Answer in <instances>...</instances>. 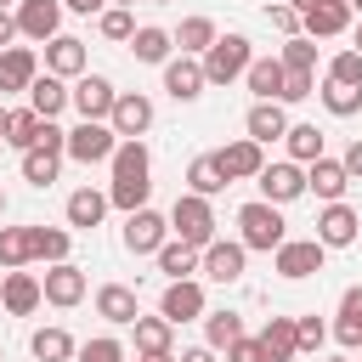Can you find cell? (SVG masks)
Here are the masks:
<instances>
[{
    "mask_svg": "<svg viewBox=\"0 0 362 362\" xmlns=\"http://www.w3.org/2000/svg\"><path fill=\"white\" fill-rule=\"evenodd\" d=\"M45 74H57V79H79V74H90V68H85V40L57 34V40L45 45Z\"/></svg>",
    "mask_w": 362,
    "mask_h": 362,
    "instance_id": "cell-17",
    "label": "cell"
},
{
    "mask_svg": "<svg viewBox=\"0 0 362 362\" xmlns=\"http://www.w3.org/2000/svg\"><path fill=\"white\" fill-rule=\"evenodd\" d=\"M158 317L164 322H192V317H204V283H192V277H181V283H170L164 288V300H158Z\"/></svg>",
    "mask_w": 362,
    "mask_h": 362,
    "instance_id": "cell-11",
    "label": "cell"
},
{
    "mask_svg": "<svg viewBox=\"0 0 362 362\" xmlns=\"http://www.w3.org/2000/svg\"><path fill=\"white\" fill-rule=\"evenodd\" d=\"M0 215H6V192H0Z\"/></svg>",
    "mask_w": 362,
    "mask_h": 362,
    "instance_id": "cell-59",
    "label": "cell"
},
{
    "mask_svg": "<svg viewBox=\"0 0 362 362\" xmlns=\"http://www.w3.org/2000/svg\"><path fill=\"white\" fill-rule=\"evenodd\" d=\"M339 164H345V175H351V181L362 175V136H356V141L345 147V158H339Z\"/></svg>",
    "mask_w": 362,
    "mask_h": 362,
    "instance_id": "cell-51",
    "label": "cell"
},
{
    "mask_svg": "<svg viewBox=\"0 0 362 362\" xmlns=\"http://www.w3.org/2000/svg\"><path fill=\"white\" fill-rule=\"evenodd\" d=\"M288 74H311L317 68V40H305V34H294V40H283V57H277Z\"/></svg>",
    "mask_w": 362,
    "mask_h": 362,
    "instance_id": "cell-40",
    "label": "cell"
},
{
    "mask_svg": "<svg viewBox=\"0 0 362 362\" xmlns=\"http://www.w3.org/2000/svg\"><path fill=\"white\" fill-rule=\"evenodd\" d=\"M260 345H266V362H294V356H300L294 317H272V322L260 328Z\"/></svg>",
    "mask_w": 362,
    "mask_h": 362,
    "instance_id": "cell-27",
    "label": "cell"
},
{
    "mask_svg": "<svg viewBox=\"0 0 362 362\" xmlns=\"http://www.w3.org/2000/svg\"><path fill=\"white\" fill-rule=\"evenodd\" d=\"M153 158H147V147L141 141H119V153H113V187H107V204H119L124 215H136V209H147V192H153Z\"/></svg>",
    "mask_w": 362,
    "mask_h": 362,
    "instance_id": "cell-1",
    "label": "cell"
},
{
    "mask_svg": "<svg viewBox=\"0 0 362 362\" xmlns=\"http://www.w3.org/2000/svg\"><path fill=\"white\" fill-rule=\"evenodd\" d=\"M170 34L164 28H136V40H130V51H136V62H170Z\"/></svg>",
    "mask_w": 362,
    "mask_h": 362,
    "instance_id": "cell-39",
    "label": "cell"
},
{
    "mask_svg": "<svg viewBox=\"0 0 362 362\" xmlns=\"http://www.w3.org/2000/svg\"><path fill=\"white\" fill-rule=\"evenodd\" d=\"M11 40H17V17H11V11H0V45H11Z\"/></svg>",
    "mask_w": 362,
    "mask_h": 362,
    "instance_id": "cell-52",
    "label": "cell"
},
{
    "mask_svg": "<svg viewBox=\"0 0 362 362\" xmlns=\"http://www.w3.org/2000/svg\"><path fill=\"white\" fill-rule=\"evenodd\" d=\"M113 102H119L113 79H102V74H79V79H74V107H79V119L107 124V119H113Z\"/></svg>",
    "mask_w": 362,
    "mask_h": 362,
    "instance_id": "cell-6",
    "label": "cell"
},
{
    "mask_svg": "<svg viewBox=\"0 0 362 362\" xmlns=\"http://www.w3.org/2000/svg\"><path fill=\"white\" fill-rule=\"evenodd\" d=\"M351 51H362V28H356V45H351Z\"/></svg>",
    "mask_w": 362,
    "mask_h": 362,
    "instance_id": "cell-58",
    "label": "cell"
},
{
    "mask_svg": "<svg viewBox=\"0 0 362 362\" xmlns=\"http://www.w3.org/2000/svg\"><path fill=\"white\" fill-rule=\"evenodd\" d=\"M68 102H74V90H68V85H62L57 74H40V79L28 85V107H34L40 119H57V113H62Z\"/></svg>",
    "mask_w": 362,
    "mask_h": 362,
    "instance_id": "cell-26",
    "label": "cell"
},
{
    "mask_svg": "<svg viewBox=\"0 0 362 362\" xmlns=\"http://www.w3.org/2000/svg\"><path fill=\"white\" fill-rule=\"evenodd\" d=\"M243 79H249V90H255V102H283V85H288V68H283L277 57H255Z\"/></svg>",
    "mask_w": 362,
    "mask_h": 362,
    "instance_id": "cell-20",
    "label": "cell"
},
{
    "mask_svg": "<svg viewBox=\"0 0 362 362\" xmlns=\"http://www.w3.org/2000/svg\"><path fill=\"white\" fill-rule=\"evenodd\" d=\"M34 79H40L34 51H28V45H6V51H0V90H28Z\"/></svg>",
    "mask_w": 362,
    "mask_h": 362,
    "instance_id": "cell-24",
    "label": "cell"
},
{
    "mask_svg": "<svg viewBox=\"0 0 362 362\" xmlns=\"http://www.w3.org/2000/svg\"><path fill=\"white\" fill-rule=\"evenodd\" d=\"M57 23H62V0H23L17 6V34L51 45L57 40Z\"/></svg>",
    "mask_w": 362,
    "mask_h": 362,
    "instance_id": "cell-12",
    "label": "cell"
},
{
    "mask_svg": "<svg viewBox=\"0 0 362 362\" xmlns=\"http://www.w3.org/2000/svg\"><path fill=\"white\" fill-rule=\"evenodd\" d=\"M34 260V226H0V266L23 272Z\"/></svg>",
    "mask_w": 362,
    "mask_h": 362,
    "instance_id": "cell-28",
    "label": "cell"
},
{
    "mask_svg": "<svg viewBox=\"0 0 362 362\" xmlns=\"http://www.w3.org/2000/svg\"><path fill=\"white\" fill-rule=\"evenodd\" d=\"M283 141H288V158H294V164H317V158H322V130H317V124H288Z\"/></svg>",
    "mask_w": 362,
    "mask_h": 362,
    "instance_id": "cell-36",
    "label": "cell"
},
{
    "mask_svg": "<svg viewBox=\"0 0 362 362\" xmlns=\"http://www.w3.org/2000/svg\"><path fill=\"white\" fill-rule=\"evenodd\" d=\"M328 79H334V85H356V90H362V51H339V57L328 62Z\"/></svg>",
    "mask_w": 362,
    "mask_h": 362,
    "instance_id": "cell-45",
    "label": "cell"
},
{
    "mask_svg": "<svg viewBox=\"0 0 362 362\" xmlns=\"http://www.w3.org/2000/svg\"><path fill=\"white\" fill-rule=\"evenodd\" d=\"M130 328H136V351H141V356H170L175 322H164V317H136Z\"/></svg>",
    "mask_w": 362,
    "mask_h": 362,
    "instance_id": "cell-31",
    "label": "cell"
},
{
    "mask_svg": "<svg viewBox=\"0 0 362 362\" xmlns=\"http://www.w3.org/2000/svg\"><path fill=\"white\" fill-rule=\"evenodd\" d=\"M317 90V74H288V85H283V102H305Z\"/></svg>",
    "mask_w": 362,
    "mask_h": 362,
    "instance_id": "cell-49",
    "label": "cell"
},
{
    "mask_svg": "<svg viewBox=\"0 0 362 362\" xmlns=\"http://www.w3.org/2000/svg\"><path fill=\"white\" fill-rule=\"evenodd\" d=\"M113 153H119V130L113 124H96V119H79L74 130H68V158H79V164H113Z\"/></svg>",
    "mask_w": 362,
    "mask_h": 362,
    "instance_id": "cell-5",
    "label": "cell"
},
{
    "mask_svg": "<svg viewBox=\"0 0 362 362\" xmlns=\"http://www.w3.org/2000/svg\"><path fill=\"white\" fill-rule=\"evenodd\" d=\"M102 215H107V192H96V187L68 192V226H96Z\"/></svg>",
    "mask_w": 362,
    "mask_h": 362,
    "instance_id": "cell-33",
    "label": "cell"
},
{
    "mask_svg": "<svg viewBox=\"0 0 362 362\" xmlns=\"http://www.w3.org/2000/svg\"><path fill=\"white\" fill-rule=\"evenodd\" d=\"M345 187H351V175H345L339 158H317V164H305V192H317L322 204H339Z\"/></svg>",
    "mask_w": 362,
    "mask_h": 362,
    "instance_id": "cell-19",
    "label": "cell"
},
{
    "mask_svg": "<svg viewBox=\"0 0 362 362\" xmlns=\"http://www.w3.org/2000/svg\"><path fill=\"white\" fill-rule=\"evenodd\" d=\"M164 232H170V221H164L158 209H136V215H124V249H130V255H158V249L170 243Z\"/></svg>",
    "mask_w": 362,
    "mask_h": 362,
    "instance_id": "cell-7",
    "label": "cell"
},
{
    "mask_svg": "<svg viewBox=\"0 0 362 362\" xmlns=\"http://www.w3.org/2000/svg\"><path fill=\"white\" fill-rule=\"evenodd\" d=\"M113 130H119V141H141V130L153 124V102L141 96V90H119V102H113V119H107Z\"/></svg>",
    "mask_w": 362,
    "mask_h": 362,
    "instance_id": "cell-10",
    "label": "cell"
},
{
    "mask_svg": "<svg viewBox=\"0 0 362 362\" xmlns=\"http://www.w3.org/2000/svg\"><path fill=\"white\" fill-rule=\"evenodd\" d=\"M96 28H102V40H136V17H130V6H107V11L96 17Z\"/></svg>",
    "mask_w": 362,
    "mask_h": 362,
    "instance_id": "cell-44",
    "label": "cell"
},
{
    "mask_svg": "<svg viewBox=\"0 0 362 362\" xmlns=\"http://www.w3.org/2000/svg\"><path fill=\"white\" fill-rule=\"evenodd\" d=\"M204 334H209V351H226V345L243 339V317L238 311H209L204 317Z\"/></svg>",
    "mask_w": 362,
    "mask_h": 362,
    "instance_id": "cell-37",
    "label": "cell"
},
{
    "mask_svg": "<svg viewBox=\"0 0 362 362\" xmlns=\"http://www.w3.org/2000/svg\"><path fill=\"white\" fill-rule=\"evenodd\" d=\"M215 164H221V175H226V181H249V175H260V170H266L260 141H249V136H243V141H232V147H221V153H215Z\"/></svg>",
    "mask_w": 362,
    "mask_h": 362,
    "instance_id": "cell-18",
    "label": "cell"
},
{
    "mask_svg": "<svg viewBox=\"0 0 362 362\" xmlns=\"http://www.w3.org/2000/svg\"><path fill=\"white\" fill-rule=\"evenodd\" d=\"M153 6H164V0H153Z\"/></svg>",
    "mask_w": 362,
    "mask_h": 362,
    "instance_id": "cell-63",
    "label": "cell"
},
{
    "mask_svg": "<svg viewBox=\"0 0 362 362\" xmlns=\"http://www.w3.org/2000/svg\"><path fill=\"white\" fill-rule=\"evenodd\" d=\"M322 255H328V249H322L317 238H288V243L272 255V266L300 283V277H317V272H322Z\"/></svg>",
    "mask_w": 362,
    "mask_h": 362,
    "instance_id": "cell-8",
    "label": "cell"
},
{
    "mask_svg": "<svg viewBox=\"0 0 362 362\" xmlns=\"http://www.w3.org/2000/svg\"><path fill=\"white\" fill-rule=\"evenodd\" d=\"M294 334H300V351H317L328 339V322L322 317H294Z\"/></svg>",
    "mask_w": 362,
    "mask_h": 362,
    "instance_id": "cell-48",
    "label": "cell"
},
{
    "mask_svg": "<svg viewBox=\"0 0 362 362\" xmlns=\"http://www.w3.org/2000/svg\"><path fill=\"white\" fill-rule=\"evenodd\" d=\"M351 11H362V0H351Z\"/></svg>",
    "mask_w": 362,
    "mask_h": 362,
    "instance_id": "cell-61",
    "label": "cell"
},
{
    "mask_svg": "<svg viewBox=\"0 0 362 362\" xmlns=\"http://www.w3.org/2000/svg\"><path fill=\"white\" fill-rule=\"evenodd\" d=\"M34 260L62 266V260H68V232H62V226H34Z\"/></svg>",
    "mask_w": 362,
    "mask_h": 362,
    "instance_id": "cell-41",
    "label": "cell"
},
{
    "mask_svg": "<svg viewBox=\"0 0 362 362\" xmlns=\"http://www.w3.org/2000/svg\"><path fill=\"white\" fill-rule=\"evenodd\" d=\"M187 187H192L198 198H215V192H226L232 181L221 175V164H215V153H198V158L187 164Z\"/></svg>",
    "mask_w": 362,
    "mask_h": 362,
    "instance_id": "cell-29",
    "label": "cell"
},
{
    "mask_svg": "<svg viewBox=\"0 0 362 362\" xmlns=\"http://www.w3.org/2000/svg\"><path fill=\"white\" fill-rule=\"evenodd\" d=\"M57 170H62L57 153H45V147H28V153H23V181H28V187H51Z\"/></svg>",
    "mask_w": 362,
    "mask_h": 362,
    "instance_id": "cell-38",
    "label": "cell"
},
{
    "mask_svg": "<svg viewBox=\"0 0 362 362\" xmlns=\"http://www.w3.org/2000/svg\"><path fill=\"white\" fill-rule=\"evenodd\" d=\"M96 317H107V322H136L141 317V305H136V288H124V283H102L96 288Z\"/></svg>",
    "mask_w": 362,
    "mask_h": 362,
    "instance_id": "cell-25",
    "label": "cell"
},
{
    "mask_svg": "<svg viewBox=\"0 0 362 362\" xmlns=\"http://www.w3.org/2000/svg\"><path fill=\"white\" fill-rule=\"evenodd\" d=\"M334 339H339V345H362V283L339 294V322H334Z\"/></svg>",
    "mask_w": 362,
    "mask_h": 362,
    "instance_id": "cell-32",
    "label": "cell"
},
{
    "mask_svg": "<svg viewBox=\"0 0 362 362\" xmlns=\"http://www.w3.org/2000/svg\"><path fill=\"white\" fill-rule=\"evenodd\" d=\"M266 23H272L277 34H288V40H294V34L305 28V17H300V11L288 6V0H283V6H266Z\"/></svg>",
    "mask_w": 362,
    "mask_h": 362,
    "instance_id": "cell-47",
    "label": "cell"
},
{
    "mask_svg": "<svg viewBox=\"0 0 362 362\" xmlns=\"http://www.w3.org/2000/svg\"><path fill=\"white\" fill-rule=\"evenodd\" d=\"M40 283H45V300H51V305H79V300H85V272H79L74 260L51 266Z\"/></svg>",
    "mask_w": 362,
    "mask_h": 362,
    "instance_id": "cell-23",
    "label": "cell"
},
{
    "mask_svg": "<svg viewBox=\"0 0 362 362\" xmlns=\"http://www.w3.org/2000/svg\"><path fill=\"white\" fill-rule=\"evenodd\" d=\"M255 181H260V198H266V204H294V198L305 192V170H300L294 158H283V164H266Z\"/></svg>",
    "mask_w": 362,
    "mask_h": 362,
    "instance_id": "cell-9",
    "label": "cell"
},
{
    "mask_svg": "<svg viewBox=\"0 0 362 362\" xmlns=\"http://www.w3.org/2000/svg\"><path fill=\"white\" fill-rule=\"evenodd\" d=\"M181 362H215V351L209 345H192V351H181Z\"/></svg>",
    "mask_w": 362,
    "mask_h": 362,
    "instance_id": "cell-54",
    "label": "cell"
},
{
    "mask_svg": "<svg viewBox=\"0 0 362 362\" xmlns=\"http://www.w3.org/2000/svg\"><path fill=\"white\" fill-rule=\"evenodd\" d=\"M249 62H255L249 40H243V34H221V40L204 51V79H209V85H232V79L249 74Z\"/></svg>",
    "mask_w": 362,
    "mask_h": 362,
    "instance_id": "cell-3",
    "label": "cell"
},
{
    "mask_svg": "<svg viewBox=\"0 0 362 362\" xmlns=\"http://www.w3.org/2000/svg\"><path fill=\"white\" fill-rule=\"evenodd\" d=\"M68 11H79V17H90V11H102V0H62Z\"/></svg>",
    "mask_w": 362,
    "mask_h": 362,
    "instance_id": "cell-53",
    "label": "cell"
},
{
    "mask_svg": "<svg viewBox=\"0 0 362 362\" xmlns=\"http://www.w3.org/2000/svg\"><path fill=\"white\" fill-rule=\"evenodd\" d=\"M34 136H40V113H34V107H17V113L6 119V141L28 153V147H34Z\"/></svg>",
    "mask_w": 362,
    "mask_h": 362,
    "instance_id": "cell-43",
    "label": "cell"
},
{
    "mask_svg": "<svg viewBox=\"0 0 362 362\" xmlns=\"http://www.w3.org/2000/svg\"><path fill=\"white\" fill-rule=\"evenodd\" d=\"M28 351H34L40 362H68V356H74V334H68V328H34Z\"/></svg>",
    "mask_w": 362,
    "mask_h": 362,
    "instance_id": "cell-34",
    "label": "cell"
},
{
    "mask_svg": "<svg viewBox=\"0 0 362 362\" xmlns=\"http://www.w3.org/2000/svg\"><path fill=\"white\" fill-rule=\"evenodd\" d=\"M243 130H249V141H283L288 136V113H283V102H255L249 107V119H243Z\"/></svg>",
    "mask_w": 362,
    "mask_h": 362,
    "instance_id": "cell-21",
    "label": "cell"
},
{
    "mask_svg": "<svg viewBox=\"0 0 362 362\" xmlns=\"http://www.w3.org/2000/svg\"><path fill=\"white\" fill-rule=\"evenodd\" d=\"M351 17H356L351 0H317V6L305 11V28H300V34H305V40H334V34L351 28Z\"/></svg>",
    "mask_w": 362,
    "mask_h": 362,
    "instance_id": "cell-14",
    "label": "cell"
},
{
    "mask_svg": "<svg viewBox=\"0 0 362 362\" xmlns=\"http://www.w3.org/2000/svg\"><path fill=\"white\" fill-rule=\"evenodd\" d=\"M79 362H124V345H119L113 334H102V339H85V345H79Z\"/></svg>",
    "mask_w": 362,
    "mask_h": 362,
    "instance_id": "cell-46",
    "label": "cell"
},
{
    "mask_svg": "<svg viewBox=\"0 0 362 362\" xmlns=\"http://www.w3.org/2000/svg\"><path fill=\"white\" fill-rule=\"evenodd\" d=\"M119 6H136V0H119Z\"/></svg>",
    "mask_w": 362,
    "mask_h": 362,
    "instance_id": "cell-62",
    "label": "cell"
},
{
    "mask_svg": "<svg viewBox=\"0 0 362 362\" xmlns=\"http://www.w3.org/2000/svg\"><path fill=\"white\" fill-rule=\"evenodd\" d=\"M0 11H6V0H0Z\"/></svg>",
    "mask_w": 362,
    "mask_h": 362,
    "instance_id": "cell-64",
    "label": "cell"
},
{
    "mask_svg": "<svg viewBox=\"0 0 362 362\" xmlns=\"http://www.w3.org/2000/svg\"><path fill=\"white\" fill-rule=\"evenodd\" d=\"M238 226H243V249H266V255H277L283 243H288V226H283V215H277V204H266V198H255V204H243L238 209Z\"/></svg>",
    "mask_w": 362,
    "mask_h": 362,
    "instance_id": "cell-2",
    "label": "cell"
},
{
    "mask_svg": "<svg viewBox=\"0 0 362 362\" xmlns=\"http://www.w3.org/2000/svg\"><path fill=\"white\" fill-rule=\"evenodd\" d=\"M356 226H362V215L351 204H328L317 215V243L322 249H345V243H356Z\"/></svg>",
    "mask_w": 362,
    "mask_h": 362,
    "instance_id": "cell-13",
    "label": "cell"
},
{
    "mask_svg": "<svg viewBox=\"0 0 362 362\" xmlns=\"http://www.w3.org/2000/svg\"><path fill=\"white\" fill-rule=\"evenodd\" d=\"M204 62L198 57H175V62H164V90L175 96V102H198L204 96Z\"/></svg>",
    "mask_w": 362,
    "mask_h": 362,
    "instance_id": "cell-15",
    "label": "cell"
},
{
    "mask_svg": "<svg viewBox=\"0 0 362 362\" xmlns=\"http://www.w3.org/2000/svg\"><path fill=\"white\" fill-rule=\"evenodd\" d=\"M221 34H215V23L209 17H181V34H175V45H181V57H198V51H209Z\"/></svg>",
    "mask_w": 362,
    "mask_h": 362,
    "instance_id": "cell-35",
    "label": "cell"
},
{
    "mask_svg": "<svg viewBox=\"0 0 362 362\" xmlns=\"http://www.w3.org/2000/svg\"><path fill=\"white\" fill-rule=\"evenodd\" d=\"M136 362H175V356H136Z\"/></svg>",
    "mask_w": 362,
    "mask_h": 362,
    "instance_id": "cell-57",
    "label": "cell"
},
{
    "mask_svg": "<svg viewBox=\"0 0 362 362\" xmlns=\"http://www.w3.org/2000/svg\"><path fill=\"white\" fill-rule=\"evenodd\" d=\"M6 119H11V113H6V107H0V141H6Z\"/></svg>",
    "mask_w": 362,
    "mask_h": 362,
    "instance_id": "cell-56",
    "label": "cell"
},
{
    "mask_svg": "<svg viewBox=\"0 0 362 362\" xmlns=\"http://www.w3.org/2000/svg\"><path fill=\"white\" fill-rule=\"evenodd\" d=\"M328 362H351V356H328Z\"/></svg>",
    "mask_w": 362,
    "mask_h": 362,
    "instance_id": "cell-60",
    "label": "cell"
},
{
    "mask_svg": "<svg viewBox=\"0 0 362 362\" xmlns=\"http://www.w3.org/2000/svg\"><path fill=\"white\" fill-rule=\"evenodd\" d=\"M322 107H328L334 119H351V113L362 107V90H356V85H334V79H328V85H322Z\"/></svg>",
    "mask_w": 362,
    "mask_h": 362,
    "instance_id": "cell-42",
    "label": "cell"
},
{
    "mask_svg": "<svg viewBox=\"0 0 362 362\" xmlns=\"http://www.w3.org/2000/svg\"><path fill=\"white\" fill-rule=\"evenodd\" d=\"M198 260H204V249H192V243H181V238L158 249V272H164L170 283H181V277H192V272H198Z\"/></svg>",
    "mask_w": 362,
    "mask_h": 362,
    "instance_id": "cell-30",
    "label": "cell"
},
{
    "mask_svg": "<svg viewBox=\"0 0 362 362\" xmlns=\"http://www.w3.org/2000/svg\"><path fill=\"white\" fill-rule=\"evenodd\" d=\"M288 6H294V11H300V17H305V11H311V6H317V0H288Z\"/></svg>",
    "mask_w": 362,
    "mask_h": 362,
    "instance_id": "cell-55",
    "label": "cell"
},
{
    "mask_svg": "<svg viewBox=\"0 0 362 362\" xmlns=\"http://www.w3.org/2000/svg\"><path fill=\"white\" fill-rule=\"evenodd\" d=\"M170 226H175V238H181V243L209 249V243H215V209H209V198L181 192V198H175V209H170Z\"/></svg>",
    "mask_w": 362,
    "mask_h": 362,
    "instance_id": "cell-4",
    "label": "cell"
},
{
    "mask_svg": "<svg viewBox=\"0 0 362 362\" xmlns=\"http://www.w3.org/2000/svg\"><path fill=\"white\" fill-rule=\"evenodd\" d=\"M226 362H266V345L260 339H238V345H226Z\"/></svg>",
    "mask_w": 362,
    "mask_h": 362,
    "instance_id": "cell-50",
    "label": "cell"
},
{
    "mask_svg": "<svg viewBox=\"0 0 362 362\" xmlns=\"http://www.w3.org/2000/svg\"><path fill=\"white\" fill-rule=\"evenodd\" d=\"M40 300H45V283H40L34 272H6V283H0V305H6L11 317H28Z\"/></svg>",
    "mask_w": 362,
    "mask_h": 362,
    "instance_id": "cell-16",
    "label": "cell"
},
{
    "mask_svg": "<svg viewBox=\"0 0 362 362\" xmlns=\"http://www.w3.org/2000/svg\"><path fill=\"white\" fill-rule=\"evenodd\" d=\"M243 260H249V249L243 243H209L204 249V277H215V283H238L243 277Z\"/></svg>",
    "mask_w": 362,
    "mask_h": 362,
    "instance_id": "cell-22",
    "label": "cell"
}]
</instances>
